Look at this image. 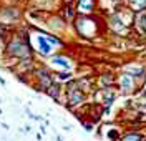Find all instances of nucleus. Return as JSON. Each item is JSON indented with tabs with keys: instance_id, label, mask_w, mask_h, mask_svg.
<instances>
[{
	"instance_id": "obj_7",
	"label": "nucleus",
	"mask_w": 146,
	"mask_h": 141,
	"mask_svg": "<svg viewBox=\"0 0 146 141\" xmlns=\"http://www.w3.org/2000/svg\"><path fill=\"white\" fill-rule=\"evenodd\" d=\"M131 2V7L133 9H136V10H145V7H146V0H129Z\"/></svg>"
},
{
	"instance_id": "obj_3",
	"label": "nucleus",
	"mask_w": 146,
	"mask_h": 141,
	"mask_svg": "<svg viewBox=\"0 0 146 141\" xmlns=\"http://www.w3.org/2000/svg\"><path fill=\"white\" fill-rule=\"evenodd\" d=\"M68 96H70V101L72 103H80L83 100V95H82V91H78V88H72L70 91H68Z\"/></svg>"
},
{
	"instance_id": "obj_5",
	"label": "nucleus",
	"mask_w": 146,
	"mask_h": 141,
	"mask_svg": "<svg viewBox=\"0 0 146 141\" xmlns=\"http://www.w3.org/2000/svg\"><path fill=\"white\" fill-rule=\"evenodd\" d=\"M38 43H40V52H42L43 55H48V53L52 52V48H50V45L46 43L45 37H38Z\"/></svg>"
},
{
	"instance_id": "obj_4",
	"label": "nucleus",
	"mask_w": 146,
	"mask_h": 141,
	"mask_svg": "<svg viewBox=\"0 0 146 141\" xmlns=\"http://www.w3.org/2000/svg\"><path fill=\"white\" fill-rule=\"evenodd\" d=\"M121 141H143V136L139 131H129L121 138Z\"/></svg>"
},
{
	"instance_id": "obj_12",
	"label": "nucleus",
	"mask_w": 146,
	"mask_h": 141,
	"mask_svg": "<svg viewBox=\"0 0 146 141\" xmlns=\"http://www.w3.org/2000/svg\"><path fill=\"white\" fill-rule=\"evenodd\" d=\"M143 141H146V136H145V138H143Z\"/></svg>"
},
{
	"instance_id": "obj_6",
	"label": "nucleus",
	"mask_w": 146,
	"mask_h": 141,
	"mask_svg": "<svg viewBox=\"0 0 146 141\" xmlns=\"http://www.w3.org/2000/svg\"><path fill=\"white\" fill-rule=\"evenodd\" d=\"M93 9V2L91 0H82L80 2V12H90Z\"/></svg>"
},
{
	"instance_id": "obj_10",
	"label": "nucleus",
	"mask_w": 146,
	"mask_h": 141,
	"mask_svg": "<svg viewBox=\"0 0 146 141\" xmlns=\"http://www.w3.org/2000/svg\"><path fill=\"white\" fill-rule=\"evenodd\" d=\"M58 80H70V73H60Z\"/></svg>"
},
{
	"instance_id": "obj_1",
	"label": "nucleus",
	"mask_w": 146,
	"mask_h": 141,
	"mask_svg": "<svg viewBox=\"0 0 146 141\" xmlns=\"http://www.w3.org/2000/svg\"><path fill=\"white\" fill-rule=\"evenodd\" d=\"M119 86H121L123 93H131L135 90V76L128 75V73L121 75V78H119Z\"/></svg>"
},
{
	"instance_id": "obj_2",
	"label": "nucleus",
	"mask_w": 146,
	"mask_h": 141,
	"mask_svg": "<svg viewBox=\"0 0 146 141\" xmlns=\"http://www.w3.org/2000/svg\"><path fill=\"white\" fill-rule=\"evenodd\" d=\"M9 52L12 55H18V56H25L28 55V50L25 45H22V43H12L9 45Z\"/></svg>"
},
{
	"instance_id": "obj_11",
	"label": "nucleus",
	"mask_w": 146,
	"mask_h": 141,
	"mask_svg": "<svg viewBox=\"0 0 146 141\" xmlns=\"http://www.w3.org/2000/svg\"><path fill=\"white\" fill-rule=\"evenodd\" d=\"M143 91H145V95H146V83H145V86H143Z\"/></svg>"
},
{
	"instance_id": "obj_8",
	"label": "nucleus",
	"mask_w": 146,
	"mask_h": 141,
	"mask_svg": "<svg viewBox=\"0 0 146 141\" xmlns=\"http://www.w3.org/2000/svg\"><path fill=\"white\" fill-rule=\"evenodd\" d=\"M53 63L55 65H60V66H63V68H70V63H68V60H65V58H53Z\"/></svg>"
},
{
	"instance_id": "obj_9",
	"label": "nucleus",
	"mask_w": 146,
	"mask_h": 141,
	"mask_svg": "<svg viewBox=\"0 0 146 141\" xmlns=\"http://www.w3.org/2000/svg\"><path fill=\"white\" fill-rule=\"evenodd\" d=\"M48 93L52 95L53 98H58V86H55V85H50V86H48Z\"/></svg>"
}]
</instances>
